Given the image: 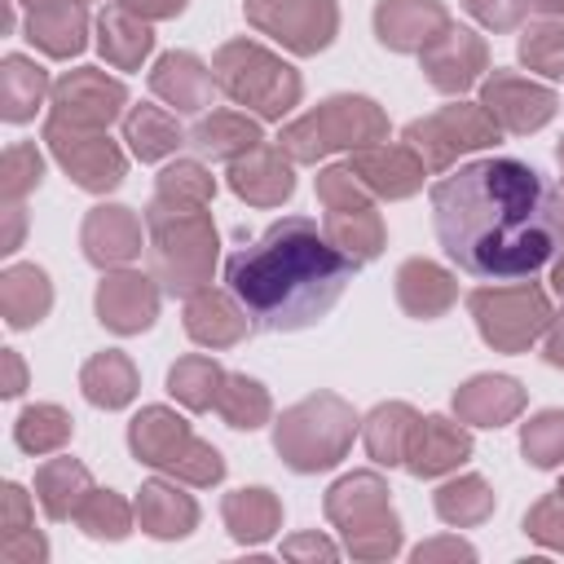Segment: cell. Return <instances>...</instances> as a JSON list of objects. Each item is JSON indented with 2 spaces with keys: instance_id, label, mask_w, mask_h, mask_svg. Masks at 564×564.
<instances>
[{
  "instance_id": "3",
  "label": "cell",
  "mask_w": 564,
  "mask_h": 564,
  "mask_svg": "<svg viewBox=\"0 0 564 564\" xmlns=\"http://www.w3.org/2000/svg\"><path fill=\"white\" fill-rule=\"evenodd\" d=\"M145 225L154 234V278L176 295H194L216 260V229L207 212H176L163 203H150Z\"/></svg>"
},
{
  "instance_id": "51",
  "label": "cell",
  "mask_w": 564,
  "mask_h": 564,
  "mask_svg": "<svg viewBox=\"0 0 564 564\" xmlns=\"http://www.w3.org/2000/svg\"><path fill=\"white\" fill-rule=\"evenodd\" d=\"M286 555H322V560H330L335 546L322 542V538H295V542H286Z\"/></svg>"
},
{
  "instance_id": "58",
  "label": "cell",
  "mask_w": 564,
  "mask_h": 564,
  "mask_svg": "<svg viewBox=\"0 0 564 564\" xmlns=\"http://www.w3.org/2000/svg\"><path fill=\"white\" fill-rule=\"evenodd\" d=\"M560 163H564V141H560Z\"/></svg>"
},
{
  "instance_id": "22",
  "label": "cell",
  "mask_w": 564,
  "mask_h": 564,
  "mask_svg": "<svg viewBox=\"0 0 564 564\" xmlns=\"http://www.w3.org/2000/svg\"><path fill=\"white\" fill-rule=\"evenodd\" d=\"M141 251V220L128 207H93L84 220V256L93 264H123Z\"/></svg>"
},
{
  "instance_id": "46",
  "label": "cell",
  "mask_w": 564,
  "mask_h": 564,
  "mask_svg": "<svg viewBox=\"0 0 564 564\" xmlns=\"http://www.w3.org/2000/svg\"><path fill=\"white\" fill-rule=\"evenodd\" d=\"M524 529H529L538 542H546V546H564V494L555 489L551 498H542V502L524 516Z\"/></svg>"
},
{
  "instance_id": "14",
  "label": "cell",
  "mask_w": 564,
  "mask_h": 564,
  "mask_svg": "<svg viewBox=\"0 0 564 564\" xmlns=\"http://www.w3.org/2000/svg\"><path fill=\"white\" fill-rule=\"evenodd\" d=\"M123 101H128V93H123L119 79H106L101 70L84 66V70H70L66 79H57L53 119H66V123H79V128H101L119 115Z\"/></svg>"
},
{
  "instance_id": "55",
  "label": "cell",
  "mask_w": 564,
  "mask_h": 564,
  "mask_svg": "<svg viewBox=\"0 0 564 564\" xmlns=\"http://www.w3.org/2000/svg\"><path fill=\"white\" fill-rule=\"evenodd\" d=\"M533 9H542V13H564V0H529Z\"/></svg>"
},
{
  "instance_id": "2",
  "label": "cell",
  "mask_w": 564,
  "mask_h": 564,
  "mask_svg": "<svg viewBox=\"0 0 564 564\" xmlns=\"http://www.w3.org/2000/svg\"><path fill=\"white\" fill-rule=\"evenodd\" d=\"M357 256L330 242L308 216H282L225 260V286L251 330L286 335L322 322L357 273Z\"/></svg>"
},
{
  "instance_id": "29",
  "label": "cell",
  "mask_w": 564,
  "mask_h": 564,
  "mask_svg": "<svg viewBox=\"0 0 564 564\" xmlns=\"http://www.w3.org/2000/svg\"><path fill=\"white\" fill-rule=\"evenodd\" d=\"M137 520L154 538H185L194 529V520H198V507H194V498H185L172 485H159L154 480V485H141Z\"/></svg>"
},
{
  "instance_id": "16",
  "label": "cell",
  "mask_w": 564,
  "mask_h": 564,
  "mask_svg": "<svg viewBox=\"0 0 564 564\" xmlns=\"http://www.w3.org/2000/svg\"><path fill=\"white\" fill-rule=\"evenodd\" d=\"M154 313H159V291H154V278L145 273H110L97 286V317L119 335L145 330Z\"/></svg>"
},
{
  "instance_id": "18",
  "label": "cell",
  "mask_w": 564,
  "mask_h": 564,
  "mask_svg": "<svg viewBox=\"0 0 564 564\" xmlns=\"http://www.w3.org/2000/svg\"><path fill=\"white\" fill-rule=\"evenodd\" d=\"M229 185H234V194H242L247 203L273 207V203H282V198H291L295 176H291V167H286V159H282V145L273 150V145L260 141L256 150H247V154L234 159Z\"/></svg>"
},
{
  "instance_id": "39",
  "label": "cell",
  "mask_w": 564,
  "mask_h": 564,
  "mask_svg": "<svg viewBox=\"0 0 564 564\" xmlns=\"http://www.w3.org/2000/svg\"><path fill=\"white\" fill-rule=\"evenodd\" d=\"M436 511L445 524H480L494 511V494L480 476H463L436 489Z\"/></svg>"
},
{
  "instance_id": "31",
  "label": "cell",
  "mask_w": 564,
  "mask_h": 564,
  "mask_svg": "<svg viewBox=\"0 0 564 564\" xmlns=\"http://www.w3.org/2000/svg\"><path fill=\"white\" fill-rule=\"evenodd\" d=\"M79 388H84V397H88L93 405L119 410V405H128L132 392H137V366H132L123 352H97V357L84 366Z\"/></svg>"
},
{
  "instance_id": "44",
  "label": "cell",
  "mask_w": 564,
  "mask_h": 564,
  "mask_svg": "<svg viewBox=\"0 0 564 564\" xmlns=\"http://www.w3.org/2000/svg\"><path fill=\"white\" fill-rule=\"evenodd\" d=\"M520 57L529 70L542 75H564V22H538L520 35Z\"/></svg>"
},
{
  "instance_id": "36",
  "label": "cell",
  "mask_w": 564,
  "mask_h": 564,
  "mask_svg": "<svg viewBox=\"0 0 564 564\" xmlns=\"http://www.w3.org/2000/svg\"><path fill=\"white\" fill-rule=\"evenodd\" d=\"M282 511L269 489H238L225 498V524L238 542H264L278 529Z\"/></svg>"
},
{
  "instance_id": "41",
  "label": "cell",
  "mask_w": 564,
  "mask_h": 564,
  "mask_svg": "<svg viewBox=\"0 0 564 564\" xmlns=\"http://www.w3.org/2000/svg\"><path fill=\"white\" fill-rule=\"evenodd\" d=\"M13 436H18V445L26 454H48V449H57L70 436V419L57 405H31V410H22Z\"/></svg>"
},
{
  "instance_id": "43",
  "label": "cell",
  "mask_w": 564,
  "mask_h": 564,
  "mask_svg": "<svg viewBox=\"0 0 564 564\" xmlns=\"http://www.w3.org/2000/svg\"><path fill=\"white\" fill-rule=\"evenodd\" d=\"M520 449L533 467H560L564 463V414L560 410H542L538 419L524 423Z\"/></svg>"
},
{
  "instance_id": "33",
  "label": "cell",
  "mask_w": 564,
  "mask_h": 564,
  "mask_svg": "<svg viewBox=\"0 0 564 564\" xmlns=\"http://www.w3.org/2000/svg\"><path fill=\"white\" fill-rule=\"evenodd\" d=\"M97 44H101V53H106V62H115V66H123V70H132L145 53H150V44H154V35H150V26L145 22H137L132 18V9H106L101 18H97Z\"/></svg>"
},
{
  "instance_id": "38",
  "label": "cell",
  "mask_w": 564,
  "mask_h": 564,
  "mask_svg": "<svg viewBox=\"0 0 564 564\" xmlns=\"http://www.w3.org/2000/svg\"><path fill=\"white\" fill-rule=\"evenodd\" d=\"M216 410L225 414L229 427H247L251 432V427H260L269 419V392L247 375H225V383L216 392Z\"/></svg>"
},
{
  "instance_id": "56",
  "label": "cell",
  "mask_w": 564,
  "mask_h": 564,
  "mask_svg": "<svg viewBox=\"0 0 564 564\" xmlns=\"http://www.w3.org/2000/svg\"><path fill=\"white\" fill-rule=\"evenodd\" d=\"M555 291H560V295H564V260H560V264H555Z\"/></svg>"
},
{
  "instance_id": "23",
  "label": "cell",
  "mask_w": 564,
  "mask_h": 564,
  "mask_svg": "<svg viewBox=\"0 0 564 564\" xmlns=\"http://www.w3.org/2000/svg\"><path fill=\"white\" fill-rule=\"evenodd\" d=\"M467 454H471V436L458 432V423L432 414V419H419L414 441H410V454H405V467L414 476H441V471L458 467Z\"/></svg>"
},
{
  "instance_id": "42",
  "label": "cell",
  "mask_w": 564,
  "mask_h": 564,
  "mask_svg": "<svg viewBox=\"0 0 564 564\" xmlns=\"http://www.w3.org/2000/svg\"><path fill=\"white\" fill-rule=\"evenodd\" d=\"M75 520H79V529H84L88 538H123L128 524H132V511H128V502L115 498L110 489H106V494L93 489V494L79 502Z\"/></svg>"
},
{
  "instance_id": "49",
  "label": "cell",
  "mask_w": 564,
  "mask_h": 564,
  "mask_svg": "<svg viewBox=\"0 0 564 564\" xmlns=\"http://www.w3.org/2000/svg\"><path fill=\"white\" fill-rule=\"evenodd\" d=\"M26 529V494L18 485H4V538Z\"/></svg>"
},
{
  "instance_id": "52",
  "label": "cell",
  "mask_w": 564,
  "mask_h": 564,
  "mask_svg": "<svg viewBox=\"0 0 564 564\" xmlns=\"http://www.w3.org/2000/svg\"><path fill=\"white\" fill-rule=\"evenodd\" d=\"M432 555H463V560H471L476 551L463 546V542H432V546H419L414 551V560H432Z\"/></svg>"
},
{
  "instance_id": "45",
  "label": "cell",
  "mask_w": 564,
  "mask_h": 564,
  "mask_svg": "<svg viewBox=\"0 0 564 564\" xmlns=\"http://www.w3.org/2000/svg\"><path fill=\"white\" fill-rule=\"evenodd\" d=\"M40 172H44V163H40L35 145H9L4 150V198L18 203L31 185H40Z\"/></svg>"
},
{
  "instance_id": "47",
  "label": "cell",
  "mask_w": 564,
  "mask_h": 564,
  "mask_svg": "<svg viewBox=\"0 0 564 564\" xmlns=\"http://www.w3.org/2000/svg\"><path fill=\"white\" fill-rule=\"evenodd\" d=\"M467 9L485 22V26H516L520 22V13L529 9V0H467Z\"/></svg>"
},
{
  "instance_id": "17",
  "label": "cell",
  "mask_w": 564,
  "mask_h": 564,
  "mask_svg": "<svg viewBox=\"0 0 564 564\" xmlns=\"http://www.w3.org/2000/svg\"><path fill=\"white\" fill-rule=\"evenodd\" d=\"M423 70H427V79L441 88V93H463V88H471L476 84V75L485 70V44H480V35H471V31H454V26H445L427 48H423Z\"/></svg>"
},
{
  "instance_id": "12",
  "label": "cell",
  "mask_w": 564,
  "mask_h": 564,
  "mask_svg": "<svg viewBox=\"0 0 564 564\" xmlns=\"http://www.w3.org/2000/svg\"><path fill=\"white\" fill-rule=\"evenodd\" d=\"M247 18L295 53L326 48L339 26L330 0H247Z\"/></svg>"
},
{
  "instance_id": "28",
  "label": "cell",
  "mask_w": 564,
  "mask_h": 564,
  "mask_svg": "<svg viewBox=\"0 0 564 564\" xmlns=\"http://www.w3.org/2000/svg\"><path fill=\"white\" fill-rule=\"evenodd\" d=\"M260 141H264L260 128L247 115H229V110H216L189 128V145L207 159H238V154L256 150Z\"/></svg>"
},
{
  "instance_id": "48",
  "label": "cell",
  "mask_w": 564,
  "mask_h": 564,
  "mask_svg": "<svg viewBox=\"0 0 564 564\" xmlns=\"http://www.w3.org/2000/svg\"><path fill=\"white\" fill-rule=\"evenodd\" d=\"M44 538H35V533H9L4 542H0V555L9 560V564H35V560H44Z\"/></svg>"
},
{
  "instance_id": "25",
  "label": "cell",
  "mask_w": 564,
  "mask_h": 564,
  "mask_svg": "<svg viewBox=\"0 0 564 564\" xmlns=\"http://www.w3.org/2000/svg\"><path fill=\"white\" fill-rule=\"evenodd\" d=\"M397 300L414 317H436L454 304V278L432 260H405L397 273Z\"/></svg>"
},
{
  "instance_id": "37",
  "label": "cell",
  "mask_w": 564,
  "mask_h": 564,
  "mask_svg": "<svg viewBox=\"0 0 564 564\" xmlns=\"http://www.w3.org/2000/svg\"><path fill=\"white\" fill-rule=\"evenodd\" d=\"M225 383V370L212 361V357H181L172 370H167V388L176 401H185L189 410H207L216 405V392Z\"/></svg>"
},
{
  "instance_id": "24",
  "label": "cell",
  "mask_w": 564,
  "mask_h": 564,
  "mask_svg": "<svg viewBox=\"0 0 564 564\" xmlns=\"http://www.w3.org/2000/svg\"><path fill=\"white\" fill-rule=\"evenodd\" d=\"M524 405V392L516 379L507 375H476L471 383H463L454 392V410L458 419L467 423H480V427H502L507 419H516Z\"/></svg>"
},
{
  "instance_id": "34",
  "label": "cell",
  "mask_w": 564,
  "mask_h": 564,
  "mask_svg": "<svg viewBox=\"0 0 564 564\" xmlns=\"http://www.w3.org/2000/svg\"><path fill=\"white\" fill-rule=\"evenodd\" d=\"M123 141L132 145V154H137L141 163H150V159L172 154V150L185 141V132L176 128V119H172L167 110H159V106H137V110L123 115Z\"/></svg>"
},
{
  "instance_id": "5",
  "label": "cell",
  "mask_w": 564,
  "mask_h": 564,
  "mask_svg": "<svg viewBox=\"0 0 564 564\" xmlns=\"http://www.w3.org/2000/svg\"><path fill=\"white\" fill-rule=\"evenodd\" d=\"M212 75H216V88H225L238 106L260 110L264 119H282L300 101V75L282 57H273L260 44H247V40L225 44L216 53Z\"/></svg>"
},
{
  "instance_id": "20",
  "label": "cell",
  "mask_w": 564,
  "mask_h": 564,
  "mask_svg": "<svg viewBox=\"0 0 564 564\" xmlns=\"http://www.w3.org/2000/svg\"><path fill=\"white\" fill-rule=\"evenodd\" d=\"M150 88L172 101L176 110L194 115L203 106H212V88H216V75L194 57V53H163L150 70Z\"/></svg>"
},
{
  "instance_id": "19",
  "label": "cell",
  "mask_w": 564,
  "mask_h": 564,
  "mask_svg": "<svg viewBox=\"0 0 564 564\" xmlns=\"http://www.w3.org/2000/svg\"><path fill=\"white\" fill-rule=\"evenodd\" d=\"M352 176L388 198H405L423 185V159H414L410 145H366L352 159Z\"/></svg>"
},
{
  "instance_id": "30",
  "label": "cell",
  "mask_w": 564,
  "mask_h": 564,
  "mask_svg": "<svg viewBox=\"0 0 564 564\" xmlns=\"http://www.w3.org/2000/svg\"><path fill=\"white\" fill-rule=\"evenodd\" d=\"M0 304H4V322L9 326H31L48 313L53 304V291H48V278L44 269L35 264H13L4 278H0Z\"/></svg>"
},
{
  "instance_id": "53",
  "label": "cell",
  "mask_w": 564,
  "mask_h": 564,
  "mask_svg": "<svg viewBox=\"0 0 564 564\" xmlns=\"http://www.w3.org/2000/svg\"><path fill=\"white\" fill-rule=\"evenodd\" d=\"M546 361L551 366H564V317L551 326V335H546Z\"/></svg>"
},
{
  "instance_id": "35",
  "label": "cell",
  "mask_w": 564,
  "mask_h": 564,
  "mask_svg": "<svg viewBox=\"0 0 564 564\" xmlns=\"http://www.w3.org/2000/svg\"><path fill=\"white\" fill-rule=\"evenodd\" d=\"M44 88H48L44 66H35V62H26L18 53L4 57V70H0V106H4V119L9 123L31 119L35 106H40V97H44Z\"/></svg>"
},
{
  "instance_id": "59",
  "label": "cell",
  "mask_w": 564,
  "mask_h": 564,
  "mask_svg": "<svg viewBox=\"0 0 564 564\" xmlns=\"http://www.w3.org/2000/svg\"><path fill=\"white\" fill-rule=\"evenodd\" d=\"M560 494H564V485H560Z\"/></svg>"
},
{
  "instance_id": "15",
  "label": "cell",
  "mask_w": 564,
  "mask_h": 564,
  "mask_svg": "<svg viewBox=\"0 0 564 564\" xmlns=\"http://www.w3.org/2000/svg\"><path fill=\"white\" fill-rule=\"evenodd\" d=\"M445 26L449 13L436 0H379L375 9V31L397 53H423Z\"/></svg>"
},
{
  "instance_id": "50",
  "label": "cell",
  "mask_w": 564,
  "mask_h": 564,
  "mask_svg": "<svg viewBox=\"0 0 564 564\" xmlns=\"http://www.w3.org/2000/svg\"><path fill=\"white\" fill-rule=\"evenodd\" d=\"M119 4L132 9V13H141V18H172V13L185 9V0H119Z\"/></svg>"
},
{
  "instance_id": "6",
  "label": "cell",
  "mask_w": 564,
  "mask_h": 564,
  "mask_svg": "<svg viewBox=\"0 0 564 564\" xmlns=\"http://www.w3.org/2000/svg\"><path fill=\"white\" fill-rule=\"evenodd\" d=\"M388 132V119L379 115L375 101L366 97H330L317 110H308L304 119H295L282 132V150L300 163H313L330 150H366L370 141H379Z\"/></svg>"
},
{
  "instance_id": "11",
  "label": "cell",
  "mask_w": 564,
  "mask_h": 564,
  "mask_svg": "<svg viewBox=\"0 0 564 564\" xmlns=\"http://www.w3.org/2000/svg\"><path fill=\"white\" fill-rule=\"evenodd\" d=\"M44 141L53 145L57 163L75 176V185L101 194V189H115V185L123 181V154H119L97 128H79V123H66V119H48Z\"/></svg>"
},
{
  "instance_id": "40",
  "label": "cell",
  "mask_w": 564,
  "mask_h": 564,
  "mask_svg": "<svg viewBox=\"0 0 564 564\" xmlns=\"http://www.w3.org/2000/svg\"><path fill=\"white\" fill-rule=\"evenodd\" d=\"M212 189H216V185H212V176H207L198 163H172V167L159 172V194H154V203L176 207V212H198V207H207Z\"/></svg>"
},
{
  "instance_id": "7",
  "label": "cell",
  "mask_w": 564,
  "mask_h": 564,
  "mask_svg": "<svg viewBox=\"0 0 564 564\" xmlns=\"http://www.w3.org/2000/svg\"><path fill=\"white\" fill-rule=\"evenodd\" d=\"M128 445H132V454H137L141 463L163 467V471H172V476H185V480H194V485H212V480L225 476L220 454H216L212 445H203V441L185 427V419H176V414L163 410V405H150V410H141V414L132 419Z\"/></svg>"
},
{
  "instance_id": "26",
  "label": "cell",
  "mask_w": 564,
  "mask_h": 564,
  "mask_svg": "<svg viewBox=\"0 0 564 564\" xmlns=\"http://www.w3.org/2000/svg\"><path fill=\"white\" fill-rule=\"evenodd\" d=\"M84 26H88V18H84V9H79L75 0L35 4L31 18H26V35H31L44 53H53V57L79 53V48H84Z\"/></svg>"
},
{
  "instance_id": "54",
  "label": "cell",
  "mask_w": 564,
  "mask_h": 564,
  "mask_svg": "<svg viewBox=\"0 0 564 564\" xmlns=\"http://www.w3.org/2000/svg\"><path fill=\"white\" fill-rule=\"evenodd\" d=\"M4 361H9V388H4V397H18L22 392V361H18V352H9Z\"/></svg>"
},
{
  "instance_id": "10",
  "label": "cell",
  "mask_w": 564,
  "mask_h": 564,
  "mask_svg": "<svg viewBox=\"0 0 564 564\" xmlns=\"http://www.w3.org/2000/svg\"><path fill=\"white\" fill-rule=\"evenodd\" d=\"M498 137V123L489 119L485 106H445L427 119H414L405 128V145L423 159V167L441 172L458 150H480Z\"/></svg>"
},
{
  "instance_id": "13",
  "label": "cell",
  "mask_w": 564,
  "mask_h": 564,
  "mask_svg": "<svg viewBox=\"0 0 564 564\" xmlns=\"http://www.w3.org/2000/svg\"><path fill=\"white\" fill-rule=\"evenodd\" d=\"M480 106L489 110V119L507 132H533L542 128L551 115H555V93L551 88H538L511 70H494L480 88Z\"/></svg>"
},
{
  "instance_id": "9",
  "label": "cell",
  "mask_w": 564,
  "mask_h": 564,
  "mask_svg": "<svg viewBox=\"0 0 564 564\" xmlns=\"http://www.w3.org/2000/svg\"><path fill=\"white\" fill-rule=\"evenodd\" d=\"M467 304H471V313H476L480 335H485L494 348H507V352L529 348V344L546 330V322H551L546 295H542L538 286H529V282H516V286L498 282L494 291H471Z\"/></svg>"
},
{
  "instance_id": "21",
  "label": "cell",
  "mask_w": 564,
  "mask_h": 564,
  "mask_svg": "<svg viewBox=\"0 0 564 564\" xmlns=\"http://www.w3.org/2000/svg\"><path fill=\"white\" fill-rule=\"evenodd\" d=\"M247 326L251 322H247V313H242V304L234 295H220V291L198 286L189 295V304H185V330H189V339H198L207 348L238 344L247 335Z\"/></svg>"
},
{
  "instance_id": "27",
  "label": "cell",
  "mask_w": 564,
  "mask_h": 564,
  "mask_svg": "<svg viewBox=\"0 0 564 564\" xmlns=\"http://www.w3.org/2000/svg\"><path fill=\"white\" fill-rule=\"evenodd\" d=\"M88 494H93L88 471H84L75 458H48V463L35 471V498H40V507H44L48 520L75 516Z\"/></svg>"
},
{
  "instance_id": "57",
  "label": "cell",
  "mask_w": 564,
  "mask_h": 564,
  "mask_svg": "<svg viewBox=\"0 0 564 564\" xmlns=\"http://www.w3.org/2000/svg\"><path fill=\"white\" fill-rule=\"evenodd\" d=\"M22 4H31V9H35V4H48V0H22Z\"/></svg>"
},
{
  "instance_id": "4",
  "label": "cell",
  "mask_w": 564,
  "mask_h": 564,
  "mask_svg": "<svg viewBox=\"0 0 564 564\" xmlns=\"http://www.w3.org/2000/svg\"><path fill=\"white\" fill-rule=\"evenodd\" d=\"M352 427H357L352 410L339 397L322 392V397H308V401H300L295 410L282 414L273 445L286 458V467L322 471V467L344 458V449L352 445Z\"/></svg>"
},
{
  "instance_id": "8",
  "label": "cell",
  "mask_w": 564,
  "mask_h": 564,
  "mask_svg": "<svg viewBox=\"0 0 564 564\" xmlns=\"http://www.w3.org/2000/svg\"><path fill=\"white\" fill-rule=\"evenodd\" d=\"M326 516L344 524L348 551L352 555H392L401 546V524L388 507V489L379 476H344L326 494Z\"/></svg>"
},
{
  "instance_id": "1",
  "label": "cell",
  "mask_w": 564,
  "mask_h": 564,
  "mask_svg": "<svg viewBox=\"0 0 564 564\" xmlns=\"http://www.w3.org/2000/svg\"><path fill=\"white\" fill-rule=\"evenodd\" d=\"M445 256L480 282H529L564 247V189L533 163L489 154L432 185Z\"/></svg>"
},
{
  "instance_id": "32",
  "label": "cell",
  "mask_w": 564,
  "mask_h": 564,
  "mask_svg": "<svg viewBox=\"0 0 564 564\" xmlns=\"http://www.w3.org/2000/svg\"><path fill=\"white\" fill-rule=\"evenodd\" d=\"M414 427H419V414L401 401L392 405H379L370 419H366V449L375 463H405L410 454V441H414Z\"/></svg>"
}]
</instances>
